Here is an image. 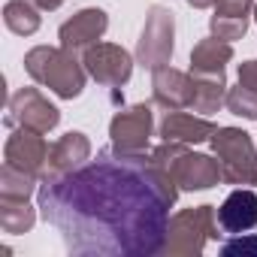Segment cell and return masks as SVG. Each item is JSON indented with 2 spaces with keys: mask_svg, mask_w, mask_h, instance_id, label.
I'll return each mask as SVG.
<instances>
[{
  "mask_svg": "<svg viewBox=\"0 0 257 257\" xmlns=\"http://www.w3.org/2000/svg\"><path fill=\"white\" fill-rule=\"evenodd\" d=\"M176 197L179 185L152 155L115 146L67 176H46L37 188L43 218L79 257L161 254Z\"/></svg>",
  "mask_w": 257,
  "mask_h": 257,
  "instance_id": "cell-1",
  "label": "cell"
},
{
  "mask_svg": "<svg viewBox=\"0 0 257 257\" xmlns=\"http://www.w3.org/2000/svg\"><path fill=\"white\" fill-rule=\"evenodd\" d=\"M25 70L28 76L49 88L52 94H58L61 100H73L85 91V64L67 52V49H55V46H34L25 55Z\"/></svg>",
  "mask_w": 257,
  "mask_h": 257,
  "instance_id": "cell-2",
  "label": "cell"
},
{
  "mask_svg": "<svg viewBox=\"0 0 257 257\" xmlns=\"http://www.w3.org/2000/svg\"><path fill=\"white\" fill-rule=\"evenodd\" d=\"M152 158L173 176V182L182 188V191H209L215 188L218 182H224L221 176V164L212 158V155H200V152H191L185 143H161Z\"/></svg>",
  "mask_w": 257,
  "mask_h": 257,
  "instance_id": "cell-3",
  "label": "cell"
},
{
  "mask_svg": "<svg viewBox=\"0 0 257 257\" xmlns=\"http://www.w3.org/2000/svg\"><path fill=\"white\" fill-rule=\"evenodd\" d=\"M221 227H218V215L215 206L203 203V206H191L182 209L170 218V230H167V242L161 254H173V257H197L203 254L209 239H221Z\"/></svg>",
  "mask_w": 257,
  "mask_h": 257,
  "instance_id": "cell-4",
  "label": "cell"
},
{
  "mask_svg": "<svg viewBox=\"0 0 257 257\" xmlns=\"http://www.w3.org/2000/svg\"><path fill=\"white\" fill-rule=\"evenodd\" d=\"M209 143H212V152L221 164V176L227 185H236V188L257 185V149L245 131L218 127Z\"/></svg>",
  "mask_w": 257,
  "mask_h": 257,
  "instance_id": "cell-5",
  "label": "cell"
},
{
  "mask_svg": "<svg viewBox=\"0 0 257 257\" xmlns=\"http://www.w3.org/2000/svg\"><path fill=\"white\" fill-rule=\"evenodd\" d=\"M173 49H176V19L167 7H152L137 43V64H143L146 70H158L170 64Z\"/></svg>",
  "mask_w": 257,
  "mask_h": 257,
  "instance_id": "cell-6",
  "label": "cell"
},
{
  "mask_svg": "<svg viewBox=\"0 0 257 257\" xmlns=\"http://www.w3.org/2000/svg\"><path fill=\"white\" fill-rule=\"evenodd\" d=\"M155 131V112L149 103H137V106H127L121 112L112 115L109 121V140L118 152L127 155H143L149 149Z\"/></svg>",
  "mask_w": 257,
  "mask_h": 257,
  "instance_id": "cell-7",
  "label": "cell"
},
{
  "mask_svg": "<svg viewBox=\"0 0 257 257\" xmlns=\"http://www.w3.org/2000/svg\"><path fill=\"white\" fill-rule=\"evenodd\" d=\"M88 76L103 88H121L134 73V55L115 43H94L82 52Z\"/></svg>",
  "mask_w": 257,
  "mask_h": 257,
  "instance_id": "cell-8",
  "label": "cell"
},
{
  "mask_svg": "<svg viewBox=\"0 0 257 257\" xmlns=\"http://www.w3.org/2000/svg\"><path fill=\"white\" fill-rule=\"evenodd\" d=\"M58 121H61L58 106H52L37 88H19L10 97V106H7L10 127H28V131H37V134H49L58 127Z\"/></svg>",
  "mask_w": 257,
  "mask_h": 257,
  "instance_id": "cell-9",
  "label": "cell"
},
{
  "mask_svg": "<svg viewBox=\"0 0 257 257\" xmlns=\"http://www.w3.org/2000/svg\"><path fill=\"white\" fill-rule=\"evenodd\" d=\"M49 149L52 146H46L43 134L28 131V127H16L4 146V164H13L16 170H25L43 182L49 170Z\"/></svg>",
  "mask_w": 257,
  "mask_h": 257,
  "instance_id": "cell-10",
  "label": "cell"
},
{
  "mask_svg": "<svg viewBox=\"0 0 257 257\" xmlns=\"http://www.w3.org/2000/svg\"><path fill=\"white\" fill-rule=\"evenodd\" d=\"M106 28H109V16L103 10H97V7H85V10H79L73 19H67L61 25V31H58L61 49L79 55L88 46L100 43V37L106 34Z\"/></svg>",
  "mask_w": 257,
  "mask_h": 257,
  "instance_id": "cell-11",
  "label": "cell"
},
{
  "mask_svg": "<svg viewBox=\"0 0 257 257\" xmlns=\"http://www.w3.org/2000/svg\"><path fill=\"white\" fill-rule=\"evenodd\" d=\"M152 94H155V103L170 112L188 109L194 100V76L164 64V67L152 70Z\"/></svg>",
  "mask_w": 257,
  "mask_h": 257,
  "instance_id": "cell-12",
  "label": "cell"
},
{
  "mask_svg": "<svg viewBox=\"0 0 257 257\" xmlns=\"http://www.w3.org/2000/svg\"><path fill=\"white\" fill-rule=\"evenodd\" d=\"M218 131V127L203 115H188L182 109H173L167 112V118L161 121L158 127V137L167 140V143H185V146H197V143H206L212 140V134Z\"/></svg>",
  "mask_w": 257,
  "mask_h": 257,
  "instance_id": "cell-13",
  "label": "cell"
},
{
  "mask_svg": "<svg viewBox=\"0 0 257 257\" xmlns=\"http://www.w3.org/2000/svg\"><path fill=\"white\" fill-rule=\"evenodd\" d=\"M218 227L221 233L239 236L257 227V194L251 188H236L218 209Z\"/></svg>",
  "mask_w": 257,
  "mask_h": 257,
  "instance_id": "cell-14",
  "label": "cell"
},
{
  "mask_svg": "<svg viewBox=\"0 0 257 257\" xmlns=\"http://www.w3.org/2000/svg\"><path fill=\"white\" fill-rule=\"evenodd\" d=\"M88 158H91V140L85 134H79V131H70L49 149V170H46V176H67V173L79 170L82 164H88Z\"/></svg>",
  "mask_w": 257,
  "mask_h": 257,
  "instance_id": "cell-15",
  "label": "cell"
},
{
  "mask_svg": "<svg viewBox=\"0 0 257 257\" xmlns=\"http://www.w3.org/2000/svg\"><path fill=\"white\" fill-rule=\"evenodd\" d=\"M230 61H233V46H230L227 40H218V37L200 40V43L191 49V73L221 76Z\"/></svg>",
  "mask_w": 257,
  "mask_h": 257,
  "instance_id": "cell-16",
  "label": "cell"
},
{
  "mask_svg": "<svg viewBox=\"0 0 257 257\" xmlns=\"http://www.w3.org/2000/svg\"><path fill=\"white\" fill-rule=\"evenodd\" d=\"M194 76V100H191V109L194 112H203V115H212L224 106L227 100V79L224 73L221 76H203V73H191Z\"/></svg>",
  "mask_w": 257,
  "mask_h": 257,
  "instance_id": "cell-17",
  "label": "cell"
},
{
  "mask_svg": "<svg viewBox=\"0 0 257 257\" xmlns=\"http://www.w3.org/2000/svg\"><path fill=\"white\" fill-rule=\"evenodd\" d=\"M40 209V206H37ZM37 209L28 200H16V197H0V227L4 233H28L37 224Z\"/></svg>",
  "mask_w": 257,
  "mask_h": 257,
  "instance_id": "cell-18",
  "label": "cell"
},
{
  "mask_svg": "<svg viewBox=\"0 0 257 257\" xmlns=\"http://www.w3.org/2000/svg\"><path fill=\"white\" fill-rule=\"evenodd\" d=\"M4 22L13 34L19 37H31L40 31V7L28 4V0H10L4 7Z\"/></svg>",
  "mask_w": 257,
  "mask_h": 257,
  "instance_id": "cell-19",
  "label": "cell"
},
{
  "mask_svg": "<svg viewBox=\"0 0 257 257\" xmlns=\"http://www.w3.org/2000/svg\"><path fill=\"white\" fill-rule=\"evenodd\" d=\"M40 179H34L25 170H16L13 164L0 167V197H16V200H31V194L40 188Z\"/></svg>",
  "mask_w": 257,
  "mask_h": 257,
  "instance_id": "cell-20",
  "label": "cell"
},
{
  "mask_svg": "<svg viewBox=\"0 0 257 257\" xmlns=\"http://www.w3.org/2000/svg\"><path fill=\"white\" fill-rule=\"evenodd\" d=\"M224 106H227L233 115H239V118L257 121V91H248V88H242V85L227 88V100H224Z\"/></svg>",
  "mask_w": 257,
  "mask_h": 257,
  "instance_id": "cell-21",
  "label": "cell"
},
{
  "mask_svg": "<svg viewBox=\"0 0 257 257\" xmlns=\"http://www.w3.org/2000/svg\"><path fill=\"white\" fill-rule=\"evenodd\" d=\"M209 28H212V37L227 40V43H236V40L245 37L248 19H239V16H212L209 19Z\"/></svg>",
  "mask_w": 257,
  "mask_h": 257,
  "instance_id": "cell-22",
  "label": "cell"
},
{
  "mask_svg": "<svg viewBox=\"0 0 257 257\" xmlns=\"http://www.w3.org/2000/svg\"><path fill=\"white\" fill-rule=\"evenodd\" d=\"M221 254L224 257H257V236H236L230 242L221 245Z\"/></svg>",
  "mask_w": 257,
  "mask_h": 257,
  "instance_id": "cell-23",
  "label": "cell"
},
{
  "mask_svg": "<svg viewBox=\"0 0 257 257\" xmlns=\"http://www.w3.org/2000/svg\"><path fill=\"white\" fill-rule=\"evenodd\" d=\"M248 13H254V0H218V4H215V16L248 19Z\"/></svg>",
  "mask_w": 257,
  "mask_h": 257,
  "instance_id": "cell-24",
  "label": "cell"
},
{
  "mask_svg": "<svg viewBox=\"0 0 257 257\" xmlns=\"http://www.w3.org/2000/svg\"><path fill=\"white\" fill-rule=\"evenodd\" d=\"M239 85L248 91H257V58L239 64Z\"/></svg>",
  "mask_w": 257,
  "mask_h": 257,
  "instance_id": "cell-25",
  "label": "cell"
},
{
  "mask_svg": "<svg viewBox=\"0 0 257 257\" xmlns=\"http://www.w3.org/2000/svg\"><path fill=\"white\" fill-rule=\"evenodd\" d=\"M31 4H37L40 10H49V13H52V10H58V7L64 4V0H31Z\"/></svg>",
  "mask_w": 257,
  "mask_h": 257,
  "instance_id": "cell-26",
  "label": "cell"
},
{
  "mask_svg": "<svg viewBox=\"0 0 257 257\" xmlns=\"http://www.w3.org/2000/svg\"><path fill=\"white\" fill-rule=\"evenodd\" d=\"M215 4H218V0H188V7H194V10H209Z\"/></svg>",
  "mask_w": 257,
  "mask_h": 257,
  "instance_id": "cell-27",
  "label": "cell"
},
{
  "mask_svg": "<svg viewBox=\"0 0 257 257\" xmlns=\"http://www.w3.org/2000/svg\"><path fill=\"white\" fill-rule=\"evenodd\" d=\"M254 22H257V0H254Z\"/></svg>",
  "mask_w": 257,
  "mask_h": 257,
  "instance_id": "cell-28",
  "label": "cell"
}]
</instances>
